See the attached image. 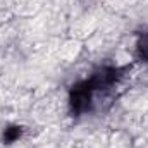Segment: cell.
<instances>
[{"instance_id":"6da1fadb","label":"cell","mask_w":148,"mask_h":148,"mask_svg":"<svg viewBox=\"0 0 148 148\" xmlns=\"http://www.w3.org/2000/svg\"><path fill=\"white\" fill-rule=\"evenodd\" d=\"M93 86L90 84V81H81L77 84H74L69 95V102H71V110L73 114L79 115L83 112L91 109V102H93Z\"/></svg>"},{"instance_id":"7a4b0ae2","label":"cell","mask_w":148,"mask_h":148,"mask_svg":"<svg viewBox=\"0 0 148 148\" xmlns=\"http://www.w3.org/2000/svg\"><path fill=\"white\" fill-rule=\"evenodd\" d=\"M138 57L141 60L148 62V33H145L141 40L138 41Z\"/></svg>"},{"instance_id":"3957f363","label":"cell","mask_w":148,"mask_h":148,"mask_svg":"<svg viewBox=\"0 0 148 148\" xmlns=\"http://www.w3.org/2000/svg\"><path fill=\"white\" fill-rule=\"evenodd\" d=\"M21 127H17V126H14V127H9V129H5V133H3V141L5 143H14L19 136H21Z\"/></svg>"}]
</instances>
